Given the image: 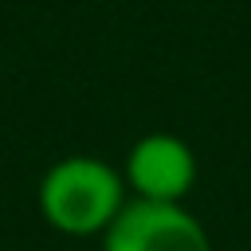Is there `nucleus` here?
I'll list each match as a JSON object with an SVG mask.
<instances>
[{"instance_id":"nucleus-1","label":"nucleus","mask_w":251,"mask_h":251,"mask_svg":"<svg viewBox=\"0 0 251 251\" xmlns=\"http://www.w3.org/2000/svg\"><path fill=\"white\" fill-rule=\"evenodd\" d=\"M126 180L102 157H63L39 180V212L59 235L90 239L106 235V227L126 208Z\"/></svg>"},{"instance_id":"nucleus-2","label":"nucleus","mask_w":251,"mask_h":251,"mask_svg":"<svg viewBox=\"0 0 251 251\" xmlns=\"http://www.w3.org/2000/svg\"><path fill=\"white\" fill-rule=\"evenodd\" d=\"M102 251H212V235L184 204L129 196L106 227Z\"/></svg>"},{"instance_id":"nucleus-3","label":"nucleus","mask_w":251,"mask_h":251,"mask_svg":"<svg viewBox=\"0 0 251 251\" xmlns=\"http://www.w3.org/2000/svg\"><path fill=\"white\" fill-rule=\"evenodd\" d=\"M122 180L133 188V200L180 204L196 184V153L176 133H145L126 153Z\"/></svg>"}]
</instances>
